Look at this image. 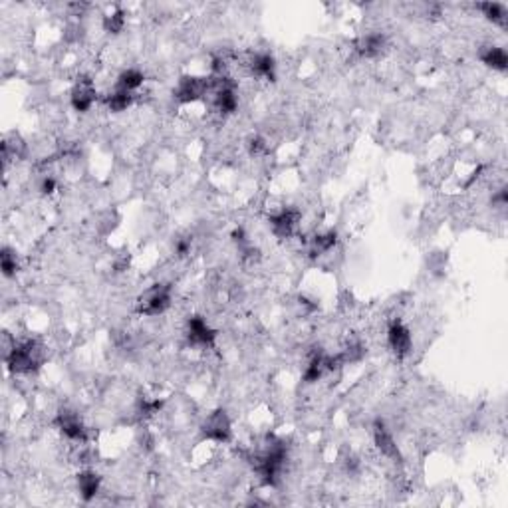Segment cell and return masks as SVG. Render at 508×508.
Segmentation results:
<instances>
[{"mask_svg": "<svg viewBox=\"0 0 508 508\" xmlns=\"http://www.w3.org/2000/svg\"><path fill=\"white\" fill-rule=\"evenodd\" d=\"M288 459L286 443L276 437H270L264 449L254 457V470L259 475L262 485L266 487H276L280 479L282 467Z\"/></svg>", "mask_w": 508, "mask_h": 508, "instance_id": "obj_1", "label": "cell"}, {"mask_svg": "<svg viewBox=\"0 0 508 508\" xmlns=\"http://www.w3.org/2000/svg\"><path fill=\"white\" fill-rule=\"evenodd\" d=\"M42 364V350L36 342L26 340L14 344L6 352V365L12 374H30Z\"/></svg>", "mask_w": 508, "mask_h": 508, "instance_id": "obj_2", "label": "cell"}, {"mask_svg": "<svg viewBox=\"0 0 508 508\" xmlns=\"http://www.w3.org/2000/svg\"><path fill=\"white\" fill-rule=\"evenodd\" d=\"M171 306V286L157 282L153 286L144 290V294L137 298V314L147 318L161 316L167 308Z\"/></svg>", "mask_w": 508, "mask_h": 508, "instance_id": "obj_3", "label": "cell"}, {"mask_svg": "<svg viewBox=\"0 0 508 508\" xmlns=\"http://www.w3.org/2000/svg\"><path fill=\"white\" fill-rule=\"evenodd\" d=\"M202 435L215 443H229L232 439V423L229 413L225 409H217L207 415V419L201 427Z\"/></svg>", "mask_w": 508, "mask_h": 508, "instance_id": "obj_4", "label": "cell"}, {"mask_svg": "<svg viewBox=\"0 0 508 508\" xmlns=\"http://www.w3.org/2000/svg\"><path fill=\"white\" fill-rule=\"evenodd\" d=\"M209 94V77L183 76L175 87L173 96L181 104H193Z\"/></svg>", "mask_w": 508, "mask_h": 508, "instance_id": "obj_5", "label": "cell"}, {"mask_svg": "<svg viewBox=\"0 0 508 508\" xmlns=\"http://www.w3.org/2000/svg\"><path fill=\"white\" fill-rule=\"evenodd\" d=\"M96 99L97 90L94 86V82L90 77H80L74 84V87H72V92H70V104H72V107L76 112H80V114H86V112H90L94 107Z\"/></svg>", "mask_w": 508, "mask_h": 508, "instance_id": "obj_6", "label": "cell"}, {"mask_svg": "<svg viewBox=\"0 0 508 508\" xmlns=\"http://www.w3.org/2000/svg\"><path fill=\"white\" fill-rule=\"evenodd\" d=\"M56 427L60 433L66 437L67 441L74 443H86L87 429L84 421L80 419V415L74 411H60L56 417Z\"/></svg>", "mask_w": 508, "mask_h": 508, "instance_id": "obj_7", "label": "cell"}, {"mask_svg": "<svg viewBox=\"0 0 508 508\" xmlns=\"http://www.w3.org/2000/svg\"><path fill=\"white\" fill-rule=\"evenodd\" d=\"M387 344L397 357H405V355L411 354L413 337L409 328L401 324L399 320H394L387 328Z\"/></svg>", "mask_w": 508, "mask_h": 508, "instance_id": "obj_8", "label": "cell"}, {"mask_svg": "<svg viewBox=\"0 0 508 508\" xmlns=\"http://www.w3.org/2000/svg\"><path fill=\"white\" fill-rule=\"evenodd\" d=\"M300 211L296 209H282L276 215H272L269 219L270 229H272V234L279 237V239H290L294 232H296L298 222H300Z\"/></svg>", "mask_w": 508, "mask_h": 508, "instance_id": "obj_9", "label": "cell"}, {"mask_svg": "<svg viewBox=\"0 0 508 508\" xmlns=\"http://www.w3.org/2000/svg\"><path fill=\"white\" fill-rule=\"evenodd\" d=\"M187 337H189V342L193 345L212 347L215 340H217V332L201 316H193L187 322Z\"/></svg>", "mask_w": 508, "mask_h": 508, "instance_id": "obj_10", "label": "cell"}, {"mask_svg": "<svg viewBox=\"0 0 508 508\" xmlns=\"http://www.w3.org/2000/svg\"><path fill=\"white\" fill-rule=\"evenodd\" d=\"M374 443L375 447L382 451V455L384 457H387L389 460H395V463H399L401 460V451H399V447H397V443H395L394 435H391V431L385 427L384 421H375L374 423Z\"/></svg>", "mask_w": 508, "mask_h": 508, "instance_id": "obj_11", "label": "cell"}, {"mask_svg": "<svg viewBox=\"0 0 508 508\" xmlns=\"http://www.w3.org/2000/svg\"><path fill=\"white\" fill-rule=\"evenodd\" d=\"M250 72L260 80L274 82L276 80V60L269 52H259L250 58Z\"/></svg>", "mask_w": 508, "mask_h": 508, "instance_id": "obj_12", "label": "cell"}, {"mask_svg": "<svg viewBox=\"0 0 508 508\" xmlns=\"http://www.w3.org/2000/svg\"><path fill=\"white\" fill-rule=\"evenodd\" d=\"M385 46H387V40L384 34L379 32H372V34H365L360 36L355 42V50L362 58H377L384 54Z\"/></svg>", "mask_w": 508, "mask_h": 508, "instance_id": "obj_13", "label": "cell"}, {"mask_svg": "<svg viewBox=\"0 0 508 508\" xmlns=\"http://www.w3.org/2000/svg\"><path fill=\"white\" fill-rule=\"evenodd\" d=\"M102 489V477L96 470H82L77 475V492L84 502H92Z\"/></svg>", "mask_w": 508, "mask_h": 508, "instance_id": "obj_14", "label": "cell"}, {"mask_svg": "<svg viewBox=\"0 0 508 508\" xmlns=\"http://www.w3.org/2000/svg\"><path fill=\"white\" fill-rule=\"evenodd\" d=\"M479 58L487 67H492L497 72H507L508 56L504 48H500V46H485L479 52Z\"/></svg>", "mask_w": 508, "mask_h": 508, "instance_id": "obj_15", "label": "cell"}, {"mask_svg": "<svg viewBox=\"0 0 508 508\" xmlns=\"http://www.w3.org/2000/svg\"><path fill=\"white\" fill-rule=\"evenodd\" d=\"M337 242V234L336 230H328V232H322V234H316L312 242H310V256H322L326 254L330 250L336 247Z\"/></svg>", "mask_w": 508, "mask_h": 508, "instance_id": "obj_16", "label": "cell"}, {"mask_svg": "<svg viewBox=\"0 0 508 508\" xmlns=\"http://www.w3.org/2000/svg\"><path fill=\"white\" fill-rule=\"evenodd\" d=\"M477 9H479L480 12H482V16H487L492 24H499L502 28L507 26L508 9L504 4H500V2H480V4H477Z\"/></svg>", "mask_w": 508, "mask_h": 508, "instance_id": "obj_17", "label": "cell"}, {"mask_svg": "<svg viewBox=\"0 0 508 508\" xmlns=\"http://www.w3.org/2000/svg\"><path fill=\"white\" fill-rule=\"evenodd\" d=\"M144 82H145V76L141 70L127 67V70H124V72L119 74L117 82H115V87H121V90H125V92H131V94H134L135 90H139V87L144 86Z\"/></svg>", "mask_w": 508, "mask_h": 508, "instance_id": "obj_18", "label": "cell"}, {"mask_svg": "<svg viewBox=\"0 0 508 508\" xmlns=\"http://www.w3.org/2000/svg\"><path fill=\"white\" fill-rule=\"evenodd\" d=\"M131 104H134V94H131V92H125L121 87H114V92H109L106 96V106L109 107V112H114V114L125 112Z\"/></svg>", "mask_w": 508, "mask_h": 508, "instance_id": "obj_19", "label": "cell"}, {"mask_svg": "<svg viewBox=\"0 0 508 508\" xmlns=\"http://www.w3.org/2000/svg\"><path fill=\"white\" fill-rule=\"evenodd\" d=\"M0 269H2V274L6 276V279H10V276H16V272H18L20 264H18V259H16V252L12 249H9V247H4L2 249V252H0Z\"/></svg>", "mask_w": 508, "mask_h": 508, "instance_id": "obj_20", "label": "cell"}, {"mask_svg": "<svg viewBox=\"0 0 508 508\" xmlns=\"http://www.w3.org/2000/svg\"><path fill=\"white\" fill-rule=\"evenodd\" d=\"M125 26V14L124 10H115L112 14H107L104 18V28L109 34H119Z\"/></svg>", "mask_w": 508, "mask_h": 508, "instance_id": "obj_21", "label": "cell"}, {"mask_svg": "<svg viewBox=\"0 0 508 508\" xmlns=\"http://www.w3.org/2000/svg\"><path fill=\"white\" fill-rule=\"evenodd\" d=\"M56 179L52 175H44L38 183V191L44 193V195H52V193L56 191Z\"/></svg>", "mask_w": 508, "mask_h": 508, "instance_id": "obj_22", "label": "cell"}, {"mask_svg": "<svg viewBox=\"0 0 508 508\" xmlns=\"http://www.w3.org/2000/svg\"><path fill=\"white\" fill-rule=\"evenodd\" d=\"M189 252H191V239L185 237V239H179L175 242V254H177V256H181L183 259V256H187Z\"/></svg>", "mask_w": 508, "mask_h": 508, "instance_id": "obj_23", "label": "cell"}, {"mask_svg": "<svg viewBox=\"0 0 508 508\" xmlns=\"http://www.w3.org/2000/svg\"><path fill=\"white\" fill-rule=\"evenodd\" d=\"M161 409V401H144L141 403V413H144L145 417L147 415H153V413H157Z\"/></svg>", "mask_w": 508, "mask_h": 508, "instance_id": "obj_24", "label": "cell"}, {"mask_svg": "<svg viewBox=\"0 0 508 508\" xmlns=\"http://www.w3.org/2000/svg\"><path fill=\"white\" fill-rule=\"evenodd\" d=\"M492 202L499 207V209H504L508 202V195H507V189H500V191H497L495 195H492Z\"/></svg>", "mask_w": 508, "mask_h": 508, "instance_id": "obj_25", "label": "cell"}]
</instances>
